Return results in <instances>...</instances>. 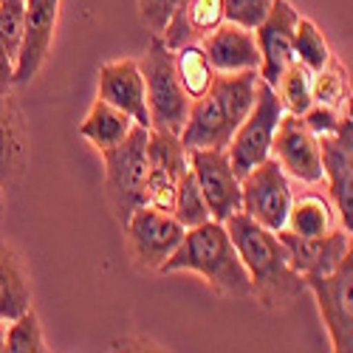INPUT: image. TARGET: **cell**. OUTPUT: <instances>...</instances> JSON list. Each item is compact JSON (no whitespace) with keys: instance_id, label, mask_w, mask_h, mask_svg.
<instances>
[{"instance_id":"34","label":"cell","mask_w":353,"mask_h":353,"mask_svg":"<svg viewBox=\"0 0 353 353\" xmlns=\"http://www.w3.org/2000/svg\"><path fill=\"white\" fill-rule=\"evenodd\" d=\"M14 65H17V60L6 51V46L0 43V94H9L14 88Z\"/></svg>"},{"instance_id":"22","label":"cell","mask_w":353,"mask_h":353,"mask_svg":"<svg viewBox=\"0 0 353 353\" xmlns=\"http://www.w3.org/2000/svg\"><path fill=\"white\" fill-rule=\"evenodd\" d=\"M20 153H23L20 113L12 105L9 94H0V190L17 181Z\"/></svg>"},{"instance_id":"31","label":"cell","mask_w":353,"mask_h":353,"mask_svg":"<svg viewBox=\"0 0 353 353\" xmlns=\"http://www.w3.org/2000/svg\"><path fill=\"white\" fill-rule=\"evenodd\" d=\"M274 0H223V20L238 23L249 32L263 23V17L269 14Z\"/></svg>"},{"instance_id":"3","label":"cell","mask_w":353,"mask_h":353,"mask_svg":"<svg viewBox=\"0 0 353 353\" xmlns=\"http://www.w3.org/2000/svg\"><path fill=\"white\" fill-rule=\"evenodd\" d=\"M161 274L195 272L221 294H249V272L234 252L229 232L221 221H207L184 232L181 243L159 266Z\"/></svg>"},{"instance_id":"2","label":"cell","mask_w":353,"mask_h":353,"mask_svg":"<svg viewBox=\"0 0 353 353\" xmlns=\"http://www.w3.org/2000/svg\"><path fill=\"white\" fill-rule=\"evenodd\" d=\"M229 241L249 272L252 291L266 305H283L305 291V277L288 266L277 232L254 223L249 215L234 212L223 221Z\"/></svg>"},{"instance_id":"35","label":"cell","mask_w":353,"mask_h":353,"mask_svg":"<svg viewBox=\"0 0 353 353\" xmlns=\"http://www.w3.org/2000/svg\"><path fill=\"white\" fill-rule=\"evenodd\" d=\"M0 350H6V331H3V325H0Z\"/></svg>"},{"instance_id":"8","label":"cell","mask_w":353,"mask_h":353,"mask_svg":"<svg viewBox=\"0 0 353 353\" xmlns=\"http://www.w3.org/2000/svg\"><path fill=\"white\" fill-rule=\"evenodd\" d=\"M305 288L314 291L322 322L331 334L334 350H353V308H350V288H353V252L339 260V266L328 274H308Z\"/></svg>"},{"instance_id":"23","label":"cell","mask_w":353,"mask_h":353,"mask_svg":"<svg viewBox=\"0 0 353 353\" xmlns=\"http://www.w3.org/2000/svg\"><path fill=\"white\" fill-rule=\"evenodd\" d=\"M172 60H175V74H179V82L187 91L190 99H198L210 91V82L215 77L207 54H203L201 43H190L181 46L179 51H172Z\"/></svg>"},{"instance_id":"7","label":"cell","mask_w":353,"mask_h":353,"mask_svg":"<svg viewBox=\"0 0 353 353\" xmlns=\"http://www.w3.org/2000/svg\"><path fill=\"white\" fill-rule=\"evenodd\" d=\"M291 210V184L277 159H266L241 179V212L272 232L285 226Z\"/></svg>"},{"instance_id":"9","label":"cell","mask_w":353,"mask_h":353,"mask_svg":"<svg viewBox=\"0 0 353 353\" xmlns=\"http://www.w3.org/2000/svg\"><path fill=\"white\" fill-rule=\"evenodd\" d=\"M187 159L203 198H207L212 221L223 223L229 215L241 212V179L234 175L226 150L198 147V150H187Z\"/></svg>"},{"instance_id":"32","label":"cell","mask_w":353,"mask_h":353,"mask_svg":"<svg viewBox=\"0 0 353 353\" xmlns=\"http://www.w3.org/2000/svg\"><path fill=\"white\" fill-rule=\"evenodd\" d=\"M181 0H139V17L153 34H161Z\"/></svg>"},{"instance_id":"28","label":"cell","mask_w":353,"mask_h":353,"mask_svg":"<svg viewBox=\"0 0 353 353\" xmlns=\"http://www.w3.org/2000/svg\"><path fill=\"white\" fill-rule=\"evenodd\" d=\"M311 97L316 105H328V108H339L347 102L350 82H347L345 68L334 63V57L316 74H311Z\"/></svg>"},{"instance_id":"18","label":"cell","mask_w":353,"mask_h":353,"mask_svg":"<svg viewBox=\"0 0 353 353\" xmlns=\"http://www.w3.org/2000/svg\"><path fill=\"white\" fill-rule=\"evenodd\" d=\"M99 99L119 108L141 128H150L144 99V77L136 60H113L99 68Z\"/></svg>"},{"instance_id":"11","label":"cell","mask_w":353,"mask_h":353,"mask_svg":"<svg viewBox=\"0 0 353 353\" xmlns=\"http://www.w3.org/2000/svg\"><path fill=\"white\" fill-rule=\"evenodd\" d=\"M125 229H128V241H130V249H133V257L141 263L144 269H156L161 263L175 252V246L181 243L184 238V226L172 218V212H164V210H156L150 203L139 207L128 221H125Z\"/></svg>"},{"instance_id":"19","label":"cell","mask_w":353,"mask_h":353,"mask_svg":"<svg viewBox=\"0 0 353 353\" xmlns=\"http://www.w3.org/2000/svg\"><path fill=\"white\" fill-rule=\"evenodd\" d=\"M221 23H223V0H181L159 37L170 51H179L181 46L201 43Z\"/></svg>"},{"instance_id":"16","label":"cell","mask_w":353,"mask_h":353,"mask_svg":"<svg viewBox=\"0 0 353 353\" xmlns=\"http://www.w3.org/2000/svg\"><path fill=\"white\" fill-rule=\"evenodd\" d=\"M57 14H60V0H26V32L17 51L14 85H28L40 74L54 43Z\"/></svg>"},{"instance_id":"20","label":"cell","mask_w":353,"mask_h":353,"mask_svg":"<svg viewBox=\"0 0 353 353\" xmlns=\"http://www.w3.org/2000/svg\"><path fill=\"white\" fill-rule=\"evenodd\" d=\"M28 308H32V283L20 257L6 243H0V322H12Z\"/></svg>"},{"instance_id":"17","label":"cell","mask_w":353,"mask_h":353,"mask_svg":"<svg viewBox=\"0 0 353 353\" xmlns=\"http://www.w3.org/2000/svg\"><path fill=\"white\" fill-rule=\"evenodd\" d=\"M201 48L207 54L212 71L234 74V71H257L260 68V48L254 32L223 20L215 32L201 40Z\"/></svg>"},{"instance_id":"24","label":"cell","mask_w":353,"mask_h":353,"mask_svg":"<svg viewBox=\"0 0 353 353\" xmlns=\"http://www.w3.org/2000/svg\"><path fill=\"white\" fill-rule=\"evenodd\" d=\"M294 234H305V238H314V234H325L334 229V210L325 198L319 195H303L297 203L291 201V210L285 218V226Z\"/></svg>"},{"instance_id":"27","label":"cell","mask_w":353,"mask_h":353,"mask_svg":"<svg viewBox=\"0 0 353 353\" xmlns=\"http://www.w3.org/2000/svg\"><path fill=\"white\" fill-rule=\"evenodd\" d=\"M294 60L303 63L311 74H316L331 60V48L325 37L308 17H297V26H294Z\"/></svg>"},{"instance_id":"10","label":"cell","mask_w":353,"mask_h":353,"mask_svg":"<svg viewBox=\"0 0 353 353\" xmlns=\"http://www.w3.org/2000/svg\"><path fill=\"white\" fill-rule=\"evenodd\" d=\"M190 170L181 139L170 130H147V203L170 212L179 179Z\"/></svg>"},{"instance_id":"26","label":"cell","mask_w":353,"mask_h":353,"mask_svg":"<svg viewBox=\"0 0 353 353\" xmlns=\"http://www.w3.org/2000/svg\"><path fill=\"white\" fill-rule=\"evenodd\" d=\"M274 91H277V97H280L285 113L303 116V113L314 105V97H311V71H308L303 63L294 60V63L283 71V77H280V82H277Z\"/></svg>"},{"instance_id":"13","label":"cell","mask_w":353,"mask_h":353,"mask_svg":"<svg viewBox=\"0 0 353 353\" xmlns=\"http://www.w3.org/2000/svg\"><path fill=\"white\" fill-rule=\"evenodd\" d=\"M297 9L288 0H274L269 14L254 28V40L260 48V79L277 88L283 71L294 63V26H297Z\"/></svg>"},{"instance_id":"4","label":"cell","mask_w":353,"mask_h":353,"mask_svg":"<svg viewBox=\"0 0 353 353\" xmlns=\"http://www.w3.org/2000/svg\"><path fill=\"white\" fill-rule=\"evenodd\" d=\"M147 130L133 125L125 141L102 150L105 156V192L113 215L125 221L147 203Z\"/></svg>"},{"instance_id":"15","label":"cell","mask_w":353,"mask_h":353,"mask_svg":"<svg viewBox=\"0 0 353 353\" xmlns=\"http://www.w3.org/2000/svg\"><path fill=\"white\" fill-rule=\"evenodd\" d=\"M277 238L285 249L288 266L308 277V274H328L339 266V260L350 254V232L347 229H331L325 234H294L288 229H277Z\"/></svg>"},{"instance_id":"33","label":"cell","mask_w":353,"mask_h":353,"mask_svg":"<svg viewBox=\"0 0 353 353\" xmlns=\"http://www.w3.org/2000/svg\"><path fill=\"white\" fill-rule=\"evenodd\" d=\"M342 116L336 113V108H328V105H311L305 113H303V122L305 128L314 133V136H325V133H334L336 125H339Z\"/></svg>"},{"instance_id":"21","label":"cell","mask_w":353,"mask_h":353,"mask_svg":"<svg viewBox=\"0 0 353 353\" xmlns=\"http://www.w3.org/2000/svg\"><path fill=\"white\" fill-rule=\"evenodd\" d=\"M133 125L136 122L119 108L108 105L105 99H94L91 110H88L85 119L79 122V133L91 141L97 150H108V147H116L119 141H125L128 133L133 130Z\"/></svg>"},{"instance_id":"1","label":"cell","mask_w":353,"mask_h":353,"mask_svg":"<svg viewBox=\"0 0 353 353\" xmlns=\"http://www.w3.org/2000/svg\"><path fill=\"white\" fill-rule=\"evenodd\" d=\"M257 71H234L218 74L210 82V91L190 102L187 122L179 133L184 150H198V147H215L226 150L232 133L246 119V113L254 105L257 91Z\"/></svg>"},{"instance_id":"12","label":"cell","mask_w":353,"mask_h":353,"mask_svg":"<svg viewBox=\"0 0 353 353\" xmlns=\"http://www.w3.org/2000/svg\"><path fill=\"white\" fill-rule=\"evenodd\" d=\"M319 156H322V179H328V190L334 198V207L345 223L353 229V122L350 113L342 116L334 133L316 136Z\"/></svg>"},{"instance_id":"6","label":"cell","mask_w":353,"mask_h":353,"mask_svg":"<svg viewBox=\"0 0 353 353\" xmlns=\"http://www.w3.org/2000/svg\"><path fill=\"white\" fill-rule=\"evenodd\" d=\"M283 113H285V108H283L277 91L263 79H257L254 105L226 144L229 164L238 179H243L252 167H257L260 161H266L272 156V139H274V130L283 119Z\"/></svg>"},{"instance_id":"25","label":"cell","mask_w":353,"mask_h":353,"mask_svg":"<svg viewBox=\"0 0 353 353\" xmlns=\"http://www.w3.org/2000/svg\"><path fill=\"white\" fill-rule=\"evenodd\" d=\"M170 212H172V218L179 221L184 229H192L198 223L212 221L210 207H207V198H203V192H201V187L195 181V175H192V170H187L181 179H179V187H175Z\"/></svg>"},{"instance_id":"5","label":"cell","mask_w":353,"mask_h":353,"mask_svg":"<svg viewBox=\"0 0 353 353\" xmlns=\"http://www.w3.org/2000/svg\"><path fill=\"white\" fill-rule=\"evenodd\" d=\"M139 68L144 77V99H147V113H150V128L170 130L179 136L187 122L192 99L187 97V91L179 82V74H175L172 51L161 43L159 34H153L150 51L144 54Z\"/></svg>"},{"instance_id":"14","label":"cell","mask_w":353,"mask_h":353,"mask_svg":"<svg viewBox=\"0 0 353 353\" xmlns=\"http://www.w3.org/2000/svg\"><path fill=\"white\" fill-rule=\"evenodd\" d=\"M272 150L280 161V167L300 179L303 184H319L322 181V156H319V139L305 128L303 116L283 113V119L274 130Z\"/></svg>"},{"instance_id":"29","label":"cell","mask_w":353,"mask_h":353,"mask_svg":"<svg viewBox=\"0 0 353 353\" xmlns=\"http://www.w3.org/2000/svg\"><path fill=\"white\" fill-rule=\"evenodd\" d=\"M6 350H12V353H43V350H48L46 339H43L40 319L32 308L12 319V325L6 331Z\"/></svg>"},{"instance_id":"30","label":"cell","mask_w":353,"mask_h":353,"mask_svg":"<svg viewBox=\"0 0 353 353\" xmlns=\"http://www.w3.org/2000/svg\"><path fill=\"white\" fill-rule=\"evenodd\" d=\"M26 32V0H0V43L17 60Z\"/></svg>"}]
</instances>
